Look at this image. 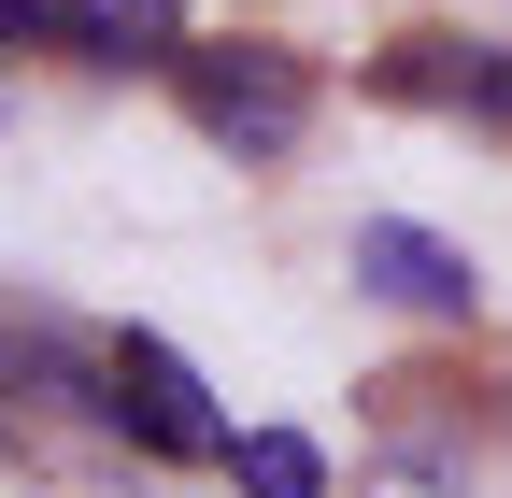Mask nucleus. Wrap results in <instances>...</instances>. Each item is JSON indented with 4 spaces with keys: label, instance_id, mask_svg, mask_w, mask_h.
<instances>
[{
    "label": "nucleus",
    "instance_id": "obj_8",
    "mask_svg": "<svg viewBox=\"0 0 512 498\" xmlns=\"http://www.w3.org/2000/svg\"><path fill=\"white\" fill-rule=\"evenodd\" d=\"M0 442H15V427H0Z\"/></svg>",
    "mask_w": 512,
    "mask_h": 498
},
{
    "label": "nucleus",
    "instance_id": "obj_6",
    "mask_svg": "<svg viewBox=\"0 0 512 498\" xmlns=\"http://www.w3.org/2000/svg\"><path fill=\"white\" fill-rule=\"evenodd\" d=\"M228 484L242 498H328V442H313V427H242V442H228Z\"/></svg>",
    "mask_w": 512,
    "mask_h": 498
},
{
    "label": "nucleus",
    "instance_id": "obj_5",
    "mask_svg": "<svg viewBox=\"0 0 512 498\" xmlns=\"http://www.w3.org/2000/svg\"><path fill=\"white\" fill-rule=\"evenodd\" d=\"M384 100H427V114H470V129H512V43H470V29H413L370 57Z\"/></svg>",
    "mask_w": 512,
    "mask_h": 498
},
{
    "label": "nucleus",
    "instance_id": "obj_7",
    "mask_svg": "<svg viewBox=\"0 0 512 498\" xmlns=\"http://www.w3.org/2000/svg\"><path fill=\"white\" fill-rule=\"evenodd\" d=\"M0 57H15V29H0Z\"/></svg>",
    "mask_w": 512,
    "mask_h": 498
},
{
    "label": "nucleus",
    "instance_id": "obj_4",
    "mask_svg": "<svg viewBox=\"0 0 512 498\" xmlns=\"http://www.w3.org/2000/svg\"><path fill=\"white\" fill-rule=\"evenodd\" d=\"M342 271H356L370 299H399V314H427V328H470V314H484V271H470L441 228H413V214H370Z\"/></svg>",
    "mask_w": 512,
    "mask_h": 498
},
{
    "label": "nucleus",
    "instance_id": "obj_3",
    "mask_svg": "<svg viewBox=\"0 0 512 498\" xmlns=\"http://www.w3.org/2000/svg\"><path fill=\"white\" fill-rule=\"evenodd\" d=\"M0 29L86 57V72H171L185 57V0H0Z\"/></svg>",
    "mask_w": 512,
    "mask_h": 498
},
{
    "label": "nucleus",
    "instance_id": "obj_2",
    "mask_svg": "<svg viewBox=\"0 0 512 498\" xmlns=\"http://www.w3.org/2000/svg\"><path fill=\"white\" fill-rule=\"evenodd\" d=\"M114 442H143V456H171V470H228V442H242V427L214 413V385H200V370H185L157 328H114Z\"/></svg>",
    "mask_w": 512,
    "mask_h": 498
},
{
    "label": "nucleus",
    "instance_id": "obj_1",
    "mask_svg": "<svg viewBox=\"0 0 512 498\" xmlns=\"http://www.w3.org/2000/svg\"><path fill=\"white\" fill-rule=\"evenodd\" d=\"M171 100L200 114V143L242 157V171L299 157V129H313V72H299L285 43H185L171 57Z\"/></svg>",
    "mask_w": 512,
    "mask_h": 498
}]
</instances>
